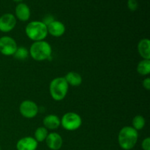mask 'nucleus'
I'll return each mask as SVG.
<instances>
[{
	"label": "nucleus",
	"instance_id": "f257e3e1",
	"mask_svg": "<svg viewBox=\"0 0 150 150\" xmlns=\"http://www.w3.org/2000/svg\"><path fill=\"white\" fill-rule=\"evenodd\" d=\"M138 131L131 126H126L121 129L118 135V143L124 150H130L137 144Z\"/></svg>",
	"mask_w": 150,
	"mask_h": 150
},
{
	"label": "nucleus",
	"instance_id": "dca6fc26",
	"mask_svg": "<svg viewBox=\"0 0 150 150\" xmlns=\"http://www.w3.org/2000/svg\"><path fill=\"white\" fill-rule=\"evenodd\" d=\"M137 72L142 76H146L150 73V60L143 59L138 64Z\"/></svg>",
	"mask_w": 150,
	"mask_h": 150
},
{
	"label": "nucleus",
	"instance_id": "423d86ee",
	"mask_svg": "<svg viewBox=\"0 0 150 150\" xmlns=\"http://www.w3.org/2000/svg\"><path fill=\"white\" fill-rule=\"evenodd\" d=\"M18 48L17 43L13 38L3 36L0 38V53L4 56H13Z\"/></svg>",
	"mask_w": 150,
	"mask_h": 150
},
{
	"label": "nucleus",
	"instance_id": "39448f33",
	"mask_svg": "<svg viewBox=\"0 0 150 150\" xmlns=\"http://www.w3.org/2000/svg\"><path fill=\"white\" fill-rule=\"evenodd\" d=\"M82 120L80 115L74 112H67L60 120V125L66 130L74 131L81 126Z\"/></svg>",
	"mask_w": 150,
	"mask_h": 150
},
{
	"label": "nucleus",
	"instance_id": "4468645a",
	"mask_svg": "<svg viewBox=\"0 0 150 150\" xmlns=\"http://www.w3.org/2000/svg\"><path fill=\"white\" fill-rule=\"evenodd\" d=\"M138 51L144 59L150 60V41L148 38L141 40L138 44Z\"/></svg>",
	"mask_w": 150,
	"mask_h": 150
},
{
	"label": "nucleus",
	"instance_id": "a211bd4d",
	"mask_svg": "<svg viewBox=\"0 0 150 150\" xmlns=\"http://www.w3.org/2000/svg\"><path fill=\"white\" fill-rule=\"evenodd\" d=\"M29 52L28 51V49L26 48L23 46L18 47L17 49H16V52L13 54V57L16 59L18 60H24L26 59V58L29 56Z\"/></svg>",
	"mask_w": 150,
	"mask_h": 150
},
{
	"label": "nucleus",
	"instance_id": "7ed1b4c3",
	"mask_svg": "<svg viewBox=\"0 0 150 150\" xmlns=\"http://www.w3.org/2000/svg\"><path fill=\"white\" fill-rule=\"evenodd\" d=\"M25 32L26 36L35 42L43 40L48 34L46 25L39 21H34L28 23L25 28Z\"/></svg>",
	"mask_w": 150,
	"mask_h": 150
},
{
	"label": "nucleus",
	"instance_id": "5701e85b",
	"mask_svg": "<svg viewBox=\"0 0 150 150\" xmlns=\"http://www.w3.org/2000/svg\"><path fill=\"white\" fill-rule=\"evenodd\" d=\"M142 85H143L144 88L146 90H149L150 89V79L149 78H146L142 82Z\"/></svg>",
	"mask_w": 150,
	"mask_h": 150
},
{
	"label": "nucleus",
	"instance_id": "f3484780",
	"mask_svg": "<svg viewBox=\"0 0 150 150\" xmlns=\"http://www.w3.org/2000/svg\"><path fill=\"white\" fill-rule=\"evenodd\" d=\"M48 135V130L45 127H40L36 129L35 132V139L38 142H42L45 141Z\"/></svg>",
	"mask_w": 150,
	"mask_h": 150
},
{
	"label": "nucleus",
	"instance_id": "6ab92c4d",
	"mask_svg": "<svg viewBox=\"0 0 150 150\" xmlns=\"http://www.w3.org/2000/svg\"><path fill=\"white\" fill-rule=\"evenodd\" d=\"M145 123H146V121H145L144 117L142 115H137L133 118V122H132V125H133L132 127L138 131L144 128Z\"/></svg>",
	"mask_w": 150,
	"mask_h": 150
},
{
	"label": "nucleus",
	"instance_id": "412c9836",
	"mask_svg": "<svg viewBox=\"0 0 150 150\" xmlns=\"http://www.w3.org/2000/svg\"><path fill=\"white\" fill-rule=\"evenodd\" d=\"M54 21H55V18H54V17L52 16V15H46V16L43 18L42 22L43 23H45L46 26H48V25H49L50 23H52Z\"/></svg>",
	"mask_w": 150,
	"mask_h": 150
},
{
	"label": "nucleus",
	"instance_id": "f03ea898",
	"mask_svg": "<svg viewBox=\"0 0 150 150\" xmlns=\"http://www.w3.org/2000/svg\"><path fill=\"white\" fill-rule=\"evenodd\" d=\"M29 52L33 59L40 62L51 57L52 48L51 45L46 41H35L31 45Z\"/></svg>",
	"mask_w": 150,
	"mask_h": 150
},
{
	"label": "nucleus",
	"instance_id": "0eeeda50",
	"mask_svg": "<svg viewBox=\"0 0 150 150\" xmlns=\"http://www.w3.org/2000/svg\"><path fill=\"white\" fill-rule=\"evenodd\" d=\"M19 111L23 117L27 119L34 118L39 112L38 105L29 100L23 101L19 106Z\"/></svg>",
	"mask_w": 150,
	"mask_h": 150
},
{
	"label": "nucleus",
	"instance_id": "9d476101",
	"mask_svg": "<svg viewBox=\"0 0 150 150\" xmlns=\"http://www.w3.org/2000/svg\"><path fill=\"white\" fill-rule=\"evenodd\" d=\"M45 142L48 147L51 150H59L61 149L63 144V140L62 136L57 133H48Z\"/></svg>",
	"mask_w": 150,
	"mask_h": 150
},
{
	"label": "nucleus",
	"instance_id": "393cba45",
	"mask_svg": "<svg viewBox=\"0 0 150 150\" xmlns=\"http://www.w3.org/2000/svg\"><path fill=\"white\" fill-rule=\"evenodd\" d=\"M0 84H1V79H0Z\"/></svg>",
	"mask_w": 150,
	"mask_h": 150
},
{
	"label": "nucleus",
	"instance_id": "ddd939ff",
	"mask_svg": "<svg viewBox=\"0 0 150 150\" xmlns=\"http://www.w3.org/2000/svg\"><path fill=\"white\" fill-rule=\"evenodd\" d=\"M42 122L47 130H57L60 126V119L55 114H49L43 119Z\"/></svg>",
	"mask_w": 150,
	"mask_h": 150
},
{
	"label": "nucleus",
	"instance_id": "4be33fe9",
	"mask_svg": "<svg viewBox=\"0 0 150 150\" xmlns=\"http://www.w3.org/2000/svg\"><path fill=\"white\" fill-rule=\"evenodd\" d=\"M142 147L144 150H150V138L147 137L144 139L142 143Z\"/></svg>",
	"mask_w": 150,
	"mask_h": 150
},
{
	"label": "nucleus",
	"instance_id": "1a4fd4ad",
	"mask_svg": "<svg viewBox=\"0 0 150 150\" xmlns=\"http://www.w3.org/2000/svg\"><path fill=\"white\" fill-rule=\"evenodd\" d=\"M38 146V142L35 138L26 136L19 139L16 144L17 150H36Z\"/></svg>",
	"mask_w": 150,
	"mask_h": 150
},
{
	"label": "nucleus",
	"instance_id": "9b49d317",
	"mask_svg": "<svg viewBox=\"0 0 150 150\" xmlns=\"http://www.w3.org/2000/svg\"><path fill=\"white\" fill-rule=\"evenodd\" d=\"M48 33H49L51 36L59 38L62 36L65 32V26L64 23H62L59 21H54L52 23L47 26Z\"/></svg>",
	"mask_w": 150,
	"mask_h": 150
},
{
	"label": "nucleus",
	"instance_id": "a878e982",
	"mask_svg": "<svg viewBox=\"0 0 150 150\" xmlns=\"http://www.w3.org/2000/svg\"><path fill=\"white\" fill-rule=\"evenodd\" d=\"M0 150H1V147H0Z\"/></svg>",
	"mask_w": 150,
	"mask_h": 150
},
{
	"label": "nucleus",
	"instance_id": "b1692460",
	"mask_svg": "<svg viewBox=\"0 0 150 150\" xmlns=\"http://www.w3.org/2000/svg\"><path fill=\"white\" fill-rule=\"evenodd\" d=\"M13 1H16V2H19V3H21L22 1H23V0H13Z\"/></svg>",
	"mask_w": 150,
	"mask_h": 150
},
{
	"label": "nucleus",
	"instance_id": "20e7f679",
	"mask_svg": "<svg viewBox=\"0 0 150 150\" xmlns=\"http://www.w3.org/2000/svg\"><path fill=\"white\" fill-rule=\"evenodd\" d=\"M69 85L63 77L53 79L50 83L49 91L51 98L56 101H61L64 99L68 92Z\"/></svg>",
	"mask_w": 150,
	"mask_h": 150
},
{
	"label": "nucleus",
	"instance_id": "6e6552de",
	"mask_svg": "<svg viewBox=\"0 0 150 150\" xmlns=\"http://www.w3.org/2000/svg\"><path fill=\"white\" fill-rule=\"evenodd\" d=\"M16 18L11 13H5L0 17V31L2 32H9L16 26Z\"/></svg>",
	"mask_w": 150,
	"mask_h": 150
},
{
	"label": "nucleus",
	"instance_id": "f8f14e48",
	"mask_svg": "<svg viewBox=\"0 0 150 150\" xmlns=\"http://www.w3.org/2000/svg\"><path fill=\"white\" fill-rule=\"evenodd\" d=\"M16 16L21 21H26L29 19L31 16L30 9L29 6L25 3H18L15 9Z\"/></svg>",
	"mask_w": 150,
	"mask_h": 150
},
{
	"label": "nucleus",
	"instance_id": "aec40b11",
	"mask_svg": "<svg viewBox=\"0 0 150 150\" xmlns=\"http://www.w3.org/2000/svg\"><path fill=\"white\" fill-rule=\"evenodd\" d=\"M138 1L136 0H128L127 1V7L131 11H136L138 8Z\"/></svg>",
	"mask_w": 150,
	"mask_h": 150
},
{
	"label": "nucleus",
	"instance_id": "2eb2a0df",
	"mask_svg": "<svg viewBox=\"0 0 150 150\" xmlns=\"http://www.w3.org/2000/svg\"><path fill=\"white\" fill-rule=\"evenodd\" d=\"M68 85L73 86H79L82 83V77L79 73L76 72H69L64 77Z\"/></svg>",
	"mask_w": 150,
	"mask_h": 150
}]
</instances>
